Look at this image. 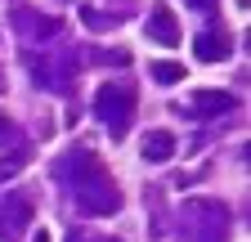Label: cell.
<instances>
[{
    "label": "cell",
    "instance_id": "cell-1",
    "mask_svg": "<svg viewBox=\"0 0 251 242\" xmlns=\"http://www.w3.org/2000/svg\"><path fill=\"white\" fill-rule=\"evenodd\" d=\"M152 36H157V41H171V45L179 41V27H175V18H171L166 9H157V18H152Z\"/></svg>",
    "mask_w": 251,
    "mask_h": 242
},
{
    "label": "cell",
    "instance_id": "cell-2",
    "mask_svg": "<svg viewBox=\"0 0 251 242\" xmlns=\"http://www.w3.org/2000/svg\"><path fill=\"white\" fill-rule=\"evenodd\" d=\"M225 49H229V45L220 41V36H211V41L202 36V41H198V54H202V58H225Z\"/></svg>",
    "mask_w": 251,
    "mask_h": 242
},
{
    "label": "cell",
    "instance_id": "cell-3",
    "mask_svg": "<svg viewBox=\"0 0 251 242\" xmlns=\"http://www.w3.org/2000/svg\"><path fill=\"white\" fill-rule=\"evenodd\" d=\"M157 76H162V81H179V76H184V68H179V63H171V68L162 63V68H157Z\"/></svg>",
    "mask_w": 251,
    "mask_h": 242
},
{
    "label": "cell",
    "instance_id": "cell-4",
    "mask_svg": "<svg viewBox=\"0 0 251 242\" xmlns=\"http://www.w3.org/2000/svg\"><path fill=\"white\" fill-rule=\"evenodd\" d=\"M166 148H171L166 139H152V144H148V157H162V153H166Z\"/></svg>",
    "mask_w": 251,
    "mask_h": 242
}]
</instances>
